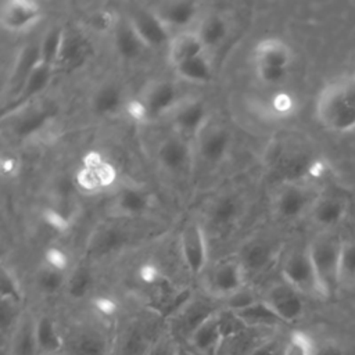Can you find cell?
I'll return each mask as SVG.
<instances>
[{"label":"cell","instance_id":"obj_1","mask_svg":"<svg viewBox=\"0 0 355 355\" xmlns=\"http://www.w3.org/2000/svg\"><path fill=\"white\" fill-rule=\"evenodd\" d=\"M315 114L319 123L334 133L355 129V75L329 82L318 94Z\"/></svg>","mask_w":355,"mask_h":355},{"label":"cell","instance_id":"obj_2","mask_svg":"<svg viewBox=\"0 0 355 355\" xmlns=\"http://www.w3.org/2000/svg\"><path fill=\"white\" fill-rule=\"evenodd\" d=\"M320 297H330L340 288V254L343 239L336 230L319 232L308 244Z\"/></svg>","mask_w":355,"mask_h":355},{"label":"cell","instance_id":"obj_3","mask_svg":"<svg viewBox=\"0 0 355 355\" xmlns=\"http://www.w3.org/2000/svg\"><path fill=\"white\" fill-rule=\"evenodd\" d=\"M282 276L286 283L302 295H319V284L309 257L308 245L291 248L282 261Z\"/></svg>","mask_w":355,"mask_h":355},{"label":"cell","instance_id":"obj_4","mask_svg":"<svg viewBox=\"0 0 355 355\" xmlns=\"http://www.w3.org/2000/svg\"><path fill=\"white\" fill-rule=\"evenodd\" d=\"M316 197L318 193L301 180L287 182L279 189L275 197V212L284 220H294L304 214H309Z\"/></svg>","mask_w":355,"mask_h":355},{"label":"cell","instance_id":"obj_5","mask_svg":"<svg viewBox=\"0 0 355 355\" xmlns=\"http://www.w3.org/2000/svg\"><path fill=\"white\" fill-rule=\"evenodd\" d=\"M179 247L186 268L193 273H201L208 262V247L202 226L198 222H187L179 234Z\"/></svg>","mask_w":355,"mask_h":355},{"label":"cell","instance_id":"obj_6","mask_svg":"<svg viewBox=\"0 0 355 355\" xmlns=\"http://www.w3.org/2000/svg\"><path fill=\"white\" fill-rule=\"evenodd\" d=\"M262 300L282 319L283 323L297 322L305 312L302 294L284 280L272 284L266 290Z\"/></svg>","mask_w":355,"mask_h":355},{"label":"cell","instance_id":"obj_7","mask_svg":"<svg viewBox=\"0 0 355 355\" xmlns=\"http://www.w3.org/2000/svg\"><path fill=\"white\" fill-rule=\"evenodd\" d=\"M349 209V201L340 193H320L313 201L309 216L319 232L336 230L345 219Z\"/></svg>","mask_w":355,"mask_h":355},{"label":"cell","instance_id":"obj_8","mask_svg":"<svg viewBox=\"0 0 355 355\" xmlns=\"http://www.w3.org/2000/svg\"><path fill=\"white\" fill-rule=\"evenodd\" d=\"M245 270L239 257H226L215 263L209 275V290L214 295L229 298L245 286Z\"/></svg>","mask_w":355,"mask_h":355},{"label":"cell","instance_id":"obj_9","mask_svg":"<svg viewBox=\"0 0 355 355\" xmlns=\"http://www.w3.org/2000/svg\"><path fill=\"white\" fill-rule=\"evenodd\" d=\"M43 18V8L37 1L7 0L0 6V24L12 33L26 32Z\"/></svg>","mask_w":355,"mask_h":355},{"label":"cell","instance_id":"obj_10","mask_svg":"<svg viewBox=\"0 0 355 355\" xmlns=\"http://www.w3.org/2000/svg\"><path fill=\"white\" fill-rule=\"evenodd\" d=\"M54 72H55L54 67L43 61H39L35 69L32 71V73L29 75V78L26 79L22 89L18 92V94L14 96L10 100V103L3 108V115H1L3 119L14 115L24 107L32 104V101L36 97H39L44 92V89L50 85Z\"/></svg>","mask_w":355,"mask_h":355},{"label":"cell","instance_id":"obj_11","mask_svg":"<svg viewBox=\"0 0 355 355\" xmlns=\"http://www.w3.org/2000/svg\"><path fill=\"white\" fill-rule=\"evenodd\" d=\"M144 104L148 118H158L171 114L175 107L182 101L178 86L171 80H153L141 92L140 97Z\"/></svg>","mask_w":355,"mask_h":355},{"label":"cell","instance_id":"obj_12","mask_svg":"<svg viewBox=\"0 0 355 355\" xmlns=\"http://www.w3.org/2000/svg\"><path fill=\"white\" fill-rule=\"evenodd\" d=\"M175 129L182 137H194L205 129L208 121V110L200 98H186L171 112Z\"/></svg>","mask_w":355,"mask_h":355},{"label":"cell","instance_id":"obj_13","mask_svg":"<svg viewBox=\"0 0 355 355\" xmlns=\"http://www.w3.org/2000/svg\"><path fill=\"white\" fill-rule=\"evenodd\" d=\"M128 21L146 47H161L171 40L169 29L151 10H136Z\"/></svg>","mask_w":355,"mask_h":355},{"label":"cell","instance_id":"obj_14","mask_svg":"<svg viewBox=\"0 0 355 355\" xmlns=\"http://www.w3.org/2000/svg\"><path fill=\"white\" fill-rule=\"evenodd\" d=\"M151 11L162 21L168 29L175 28L180 29L182 32L187 31L186 28L197 19L200 6L198 3L189 0H171L154 4Z\"/></svg>","mask_w":355,"mask_h":355},{"label":"cell","instance_id":"obj_15","mask_svg":"<svg viewBox=\"0 0 355 355\" xmlns=\"http://www.w3.org/2000/svg\"><path fill=\"white\" fill-rule=\"evenodd\" d=\"M273 337V329L245 327L243 331L225 340L218 355H251Z\"/></svg>","mask_w":355,"mask_h":355},{"label":"cell","instance_id":"obj_16","mask_svg":"<svg viewBox=\"0 0 355 355\" xmlns=\"http://www.w3.org/2000/svg\"><path fill=\"white\" fill-rule=\"evenodd\" d=\"M55 115L54 107L50 104H37V105H26L11 118H15L12 123V132L18 137H29L35 133L40 132Z\"/></svg>","mask_w":355,"mask_h":355},{"label":"cell","instance_id":"obj_17","mask_svg":"<svg viewBox=\"0 0 355 355\" xmlns=\"http://www.w3.org/2000/svg\"><path fill=\"white\" fill-rule=\"evenodd\" d=\"M218 309H215L209 302H205L202 300H190L175 316H173V324L175 330L179 336L184 338H190L191 334L212 315H215Z\"/></svg>","mask_w":355,"mask_h":355},{"label":"cell","instance_id":"obj_18","mask_svg":"<svg viewBox=\"0 0 355 355\" xmlns=\"http://www.w3.org/2000/svg\"><path fill=\"white\" fill-rule=\"evenodd\" d=\"M157 159L168 172L178 173L184 171L191 159V150L187 139L182 136H171L162 140L157 150Z\"/></svg>","mask_w":355,"mask_h":355},{"label":"cell","instance_id":"obj_19","mask_svg":"<svg viewBox=\"0 0 355 355\" xmlns=\"http://www.w3.org/2000/svg\"><path fill=\"white\" fill-rule=\"evenodd\" d=\"M230 141L232 137L226 128L220 125H207L205 129L198 136L200 154L209 164L220 162L227 155Z\"/></svg>","mask_w":355,"mask_h":355},{"label":"cell","instance_id":"obj_20","mask_svg":"<svg viewBox=\"0 0 355 355\" xmlns=\"http://www.w3.org/2000/svg\"><path fill=\"white\" fill-rule=\"evenodd\" d=\"M40 61V51H39V42L37 43H28L25 44L12 65V69L10 72L8 78V92H10V100L18 94V92L25 85L26 79Z\"/></svg>","mask_w":355,"mask_h":355},{"label":"cell","instance_id":"obj_21","mask_svg":"<svg viewBox=\"0 0 355 355\" xmlns=\"http://www.w3.org/2000/svg\"><path fill=\"white\" fill-rule=\"evenodd\" d=\"M293 61V51L287 43L276 37H266L254 47L255 65L288 68Z\"/></svg>","mask_w":355,"mask_h":355},{"label":"cell","instance_id":"obj_22","mask_svg":"<svg viewBox=\"0 0 355 355\" xmlns=\"http://www.w3.org/2000/svg\"><path fill=\"white\" fill-rule=\"evenodd\" d=\"M107 340L94 329H80L64 343L67 355H107Z\"/></svg>","mask_w":355,"mask_h":355},{"label":"cell","instance_id":"obj_23","mask_svg":"<svg viewBox=\"0 0 355 355\" xmlns=\"http://www.w3.org/2000/svg\"><path fill=\"white\" fill-rule=\"evenodd\" d=\"M202 53H207V50L196 31L178 32L168 43V61L172 68Z\"/></svg>","mask_w":355,"mask_h":355},{"label":"cell","instance_id":"obj_24","mask_svg":"<svg viewBox=\"0 0 355 355\" xmlns=\"http://www.w3.org/2000/svg\"><path fill=\"white\" fill-rule=\"evenodd\" d=\"M89 57V42L75 31H65L64 43L57 61L62 71H73L85 64Z\"/></svg>","mask_w":355,"mask_h":355},{"label":"cell","instance_id":"obj_25","mask_svg":"<svg viewBox=\"0 0 355 355\" xmlns=\"http://www.w3.org/2000/svg\"><path fill=\"white\" fill-rule=\"evenodd\" d=\"M190 345L202 355H218L223 343L218 312L205 320L189 338Z\"/></svg>","mask_w":355,"mask_h":355},{"label":"cell","instance_id":"obj_26","mask_svg":"<svg viewBox=\"0 0 355 355\" xmlns=\"http://www.w3.org/2000/svg\"><path fill=\"white\" fill-rule=\"evenodd\" d=\"M123 89L114 82L101 85L92 97V108L98 115H114L126 107Z\"/></svg>","mask_w":355,"mask_h":355},{"label":"cell","instance_id":"obj_27","mask_svg":"<svg viewBox=\"0 0 355 355\" xmlns=\"http://www.w3.org/2000/svg\"><path fill=\"white\" fill-rule=\"evenodd\" d=\"M35 334L37 348L42 355H54L64 349L65 340L62 338L55 320L47 315H42L35 320Z\"/></svg>","mask_w":355,"mask_h":355},{"label":"cell","instance_id":"obj_28","mask_svg":"<svg viewBox=\"0 0 355 355\" xmlns=\"http://www.w3.org/2000/svg\"><path fill=\"white\" fill-rule=\"evenodd\" d=\"M205 50H212L225 43L229 36V24L219 14L204 15L196 29Z\"/></svg>","mask_w":355,"mask_h":355},{"label":"cell","instance_id":"obj_29","mask_svg":"<svg viewBox=\"0 0 355 355\" xmlns=\"http://www.w3.org/2000/svg\"><path fill=\"white\" fill-rule=\"evenodd\" d=\"M114 46L116 53L123 60H136L140 57L144 49H147L140 37L136 35L133 28L130 26L129 21L125 19L122 22H116L114 31Z\"/></svg>","mask_w":355,"mask_h":355},{"label":"cell","instance_id":"obj_30","mask_svg":"<svg viewBox=\"0 0 355 355\" xmlns=\"http://www.w3.org/2000/svg\"><path fill=\"white\" fill-rule=\"evenodd\" d=\"M233 312H236V315L248 327L275 329V327L283 324L282 319L270 309V306L262 298L240 311H233Z\"/></svg>","mask_w":355,"mask_h":355},{"label":"cell","instance_id":"obj_31","mask_svg":"<svg viewBox=\"0 0 355 355\" xmlns=\"http://www.w3.org/2000/svg\"><path fill=\"white\" fill-rule=\"evenodd\" d=\"M176 76L190 83H209L214 78V67L205 53L190 58L173 68Z\"/></svg>","mask_w":355,"mask_h":355},{"label":"cell","instance_id":"obj_32","mask_svg":"<svg viewBox=\"0 0 355 355\" xmlns=\"http://www.w3.org/2000/svg\"><path fill=\"white\" fill-rule=\"evenodd\" d=\"M239 258L243 263L245 275L259 273L272 263L273 251L268 243L262 240H255L243 248V252Z\"/></svg>","mask_w":355,"mask_h":355},{"label":"cell","instance_id":"obj_33","mask_svg":"<svg viewBox=\"0 0 355 355\" xmlns=\"http://www.w3.org/2000/svg\"><path fill=\"white\" fill-rule=\"evenodd\" d=\"M148 205L150 197L144 190L137 187H125L115 197V208L123 215H140L147 211Z\"/></svg>","mask_w":355,"mask_h":355},{"label":"cell","instance_id":"obj_34","mask_svg":"<svg viewBox=\"0 0 355 355\" xmlns=\"http://www.w3.org/2000/svg\"><path fill=\"white\" fill-rule=\"evenodd\" d=\"M64 36H65V29H62L61 26H53L46 31V33L39 40L40 61L54 68L57 67V61L64 43Z\"/></svg>","mask_w":355,"mask_h":355},{"label":"cell","instance_id":"obj_35","mask_svg":"<svg viewBox=\"0 0 355 355\" xmlns=\"http://www.w3.org/2000/svg\"><path fill=\"white\" fill-rule=\"evenodd\" d=\"M11 349L12 355H36L39 352L35 334V320H24L18 324L12 336Z\"/></svg>","mask_w":355,"mask_h":355},{"label":"cell","instance_id":"obj_36","mask_svg":"<svg viewBox=\"0 0 355 355\" xmlns=\"http://www.w3.org/2000/svg\"><path fill=\"white\" fill-rule=\"evenodd\" d=\"M125 241L123 232L116 227H104L94 233L90 241V251L94 254L105 255L119 248Z\"/></svg>","mask_w":355,"mask_h":355},{"label":"cell","instance_id":"obj_37","mask_svg":"<svg viewBox=\"0 0 355 355\" xmlns=\"http://www.w3.org/2000/svg\"><path fill=\"white\" fill-rule=\"evenodd\" d=\"M83 166L89 169L97 179L100 187H107L116 179L115 168L107 162L98 153H87L83 159Z\"/></svg>","mask_w":355,"mask_h":355},{"label":"cell","instance_id":"obj_38","mask_svg":"<svg viewBox=\"0 0 355 355\" xmlns=\"http://www.w3.org/2000/svg\"><path fill=\"white\" fill-rule=\"evenodd\" d=\"M240 215V202L234 196L220 197L212 207L211 218L215 225L223 227L237 220Z\"/></svg>","mask_w":355,"mask_h":355},{"label":"cell","instance_id":"obj_39","mask_svg":"<svg viewBox=\"0 0 355 355\" xmlns=\"http://www.w3.org/2000/svg\"><path fill=\"white\" fill-rule=\"evenodd\" d=\"M355 283V239H343L340 254V287Z\"/></svg>","mask_w":355,"mask_h":355},{"label":"cell","instance_id":"obj_40","mask_svg":"<svg viewBox=\"0 0 355 355\" xmlns=\"http://www.w3.org/2000/svg\"><path fill=\"white\" fill-rule=\"evenodd\" d=\"M67 279H68V276L64 270H58V269L44 265L36 276V283L42 293L55 294L61 288H65Z\"/></svg>","mask_w":355,"mask_h":355},{"label":"cell","instance_id":"obj_41","mask_svg":"<svg viewBox=\"0 0 355 355\" xmlns=\"http://www.w3.org/2000/svg\"><path fill=\"white\" fill-rule=\"evenodd\" d=\"M93 277L89 269L76 268L71 275H68L65 290L69 297L75 300L83 298L92 288Z\"/></svg>","mask_w":355,"mask_h":355},{"label":"cell","instance_id":"obj_42","mask_svg":"<svg viewBox=\"0 0 355 355\" xmlns=\"http://www.w3.org/2000/svg\"><path fill=\"white\" fill-rule=\"evenodd\" d=\"M0 297H1L3 302H10V304H15V305H19L22 301V297H24L17 277L7 268L1 269Z\"/></svg>","mask_w":355,"mask_h":355},{"label":"cell","instance_id":"obj_43","mask_svg":"<svg viewBox=\"0 0 355 355\" xmlns=\"http://www.w3.org/2000/svg\"><path fill=\"white\" fill-rule=\"evenodd\" d=\"M179 348L178 338L173 334L166 333L150 344L143 355H178Z\"/></svg>","mask_w":355,"mask_h":355},{"label":"cell","instance_id":"obj_44","mask_svg":"<svg viewBox=\"0 0 355 355\" xmlns=\"http://www.w3.org/2000/svg\"><path fill=\"white\" fill-rule=\"evenodd\" d=\"M311 347H312V338L302 333V331H294L286 347L284 355H311Z\"/></svg>","mask_w":355,"mask_h":355},{"label":"cell","instance_id":"obj_45","mask_svg":"<svg viewBox=\"0 0 355 355\" xmlns=\"http://www.w3.org/2000/svg\"><path fill=\"white\" fill-rule=\"evenodd\" d=\"M258 79L265 85H279L282 83L288 73V68L269 67V65H255Z\"/></svg>","mask_w":355,"mask_h":355},{"label":"cell","instance_id":"obj_46","mask_svg":"<svg viewBox=\"0 0 355 355\" xmlns=\"http://www.w3.org/2000/svg\"><path fill=\"white\" fill-rule=\"evenodd\" d=\"M116 22L118 21L114 18L112 12H108L105 10L96 11L89 18V25L97 32H107L110 29L114 31Z\"/></svg>","mask_w":355,"mask_h":355},{"label":"cell","instance_id":"obj_47","mask_svg":"<svg viewBox=\"0 0 355 355\" xmlns=\"http://www.w3.org/2000/svg\"><path fill=\"white\" fill-rule=\"evenodd\" d=\"M44 265L65 272L69 265V258H68L67 252L62 251L61 248L50 247V248H47V251L44 254Z\"/></svg>","mask_w":355,"mask_h":355},{"label":"cell","instance_id":"obj_48","mask_svg":"<svg viewBox=\"0 0 355 355\" xmlns=\"http://www.w3.org/2000/svg\"><path fill=\"white\" fill-rule=\"evenodd\" d=\"M226 300H227L226 308L230 309V311H240V309H243V308H245V306L254 304L255 301H258V298H257L250 290H247L245 287H244L243 290L237 291L236 294L230 295V297L226 298Z\"/></svg>","mask_w":355,"mask_h":355},{"label":"cell","instance_id":"obj_49","mask_svg":"<svg viewBox=\"0 0 355 355\" xmlns=\"http://www.w3.org/2000/svg\"><path fill=\"white\" fill-rule=\"evenodd\" d=\"M311 355H345V352L341 348V345L333 340H323V341L312 340Z\"/></svg>","mask_w":355,"mask_h":355},{"label":"cell","instance_id":"obj_50","mask_svg":"<svg viewBox=\"0 0 355 355\" xmlns=\"http://www.w3.org/2000/svg\"><path fill=\"white\" fill-rule=\"evenodd\" d=\"M270 107L277 115H287L294 108V100L287 93H277L272 97Z\"/></svg>","mask_w":355,"mask_h":355},{"label":"cell","instance_id":"obj_51","mask_svg":"<svg viewBox=\"0 0 355 355\" xmlns=\"http://www.w3.org/2000/svg\"><path fill=\"white\" fill-rule=\"evenodd\" d=\"M287 341H282L273 337L272 340L265 343L262 347H259L257 351H254L251 355H284Z\"/></svg>","mask_w":355,"mask_h":355},{"label":"cell","instance_id":"obj_52","mask_svg":"<svg viewBox=\"0 0 355 355\" xmlns=\"http://www.w3.org/2000/svg\"><path fill=\"white\" fill-rule=\"evenodd\" d=\"M43 218H44L46 223H49L51 227H54V229H57V230H64V229L68 227V219H67V216H65L61 211H58V209H55V208H47V209H44Z\"/></svg>","mask_w":355,"mask_h":355},{"label":"cell","instance_id":"obj_53","mask_svg":"<svg viewBox=\"0 0 355 355\" xmlns=\"http://www.w3.org/2000/svg\"><path fill=\"white\" fill-rule=\"evenodd\" d=\"M17 306L18 305H15V304L1 301L0 323H1L3 333H6L11 326H14V320H15V315H17Z\"/></svg>","mask_w":355,"mask_h":355},{"label":"cell","instance_id":"obj_54","mask_svg":"<svg viewBox=\"0 0 355 355\" xmlns=\"http://www.w3.org/2000/svg\"><path fill=\"white\" fill-rule=\"evenodd\" d=\"M125 108H126V112L130 115L132 119H135L137 122H147V121H150L147 110H146V107H144V104L141 103L140 98L129 101Z\"/></svg>","mask_w":355,"mask_h":355},{"label":"cell","instance_id":"obj_55","mask_svg":"<svg viewBox=\"0 0 355 355\" xmlns=\"http://www.w3.org/2000/svg\"><path fill=\"white\" fill-rule=\"evenodd\" d=\"M139 275H140V279H141L144 283H147V284H157V283L159 282V279H161V275H159L157 266H155V265H151V263L143 265V266L140 268Z\"/></svg>","mask_w":355,"mask_h":355},{"label":"cell","instance_id":"obj_56","mask_svg":"<svg viewBox=\"0 0 355 355\" xmlns=\"http://www.w3.org/2000/svg\"><path fill=\"white\" fill-rule=\"evenodd\" d=\"M94 308L104 316H111L116 311V304L110 297H98L94 300Z\"/></svg>","mask_w":355,"mask_h":355},{"label":"cell","instance_id":"obj_57","mask_svg":"<svg viewBox=\"0 0 355 355\" xmlns=\"http://www.w3.org/2000/svg\"><path fill=\"white\" fill-rule=\"evenodd\" d=\"M15 168H17V166H15L14 158H4V159H3V169H4L6 172L12 173V171H14Z\"/></svg>","mask_w":355,"mask_h":355},{"label":"cell","instance_id":"obj_58","mask_svg":"<svg viewBox=\"0 0 355 355\" xmlns=\"http://www.w3.org/2000/svg\"><path fill=\"white\" fill-rule=\"evenodd\" d=\"M178 355H193L187 348H184V347H182L180 345V348H179V351H178Z\"/></svg>","mask_w":355,"mask_h":355}]
</instances>
